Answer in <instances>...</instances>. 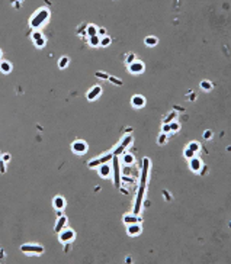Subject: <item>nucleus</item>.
Masks as SVG:
<instances>
[{"instance_id": "1", "label": "nucleus", "mask_w": 231, "mask_h": 264, "mask_svg": "<svg viewBox=\"0 0 231 264\" xmlns=\"http://www.w3.org/2000/svg\"><path fill=\"white\" fill-rule=\"evenodd\" d=\"M48 17H50V10L45 9V7H41V9H38V10L32 15L31 21H29V25H31V28H33V29H35V28H39L48 21Z\"/></svg>"}, {"instance_id": "2", "label": "nucleus", "mask_w": 231, "mask_h": 264, "mask_svg": "<svg viewBox=\"0 0 231 264\" xmlns=\"http://www.w3.org/2000/svg\"><path fill=\"white\" fill-rule=\"evenodd\" d=\"M21 250H22V253L28 254V255H41L44 253V247L37 245V244H23Z\"/></svg>"}, {"instance_id": "3", "label": "nucleus", "mask_w": 231, "mask_h": 264, "mask_svg": "<svg viewBox=\"0 0 231 264\" xmlns=\"http://www.w3.org/2000/svg\"><path fill=\"white\" fill-rule=\"evenodd\" d=\"M144 62L140 60H135L132 64H129L128 66V71L131 73V74H134V76H137V74H141V73L144 71Z\"/></svg>"}, {"instance_id": "4", "label": "nucleus", "mask_w": 231, "mask_h": 264, "mask_svg": "<svg viewBox=\"0 0 231 264\" xmlns=\"http://www.w3.org/2000/svg\"><path fill=\"white\" fill-rule=\"evenodd\" d=\"M71 151L77 155L84 154V153L87 151V144L84 142V141H74V142L71 144Z\"/></svg>"}, {"instance_id": "5", "label": "nucleus", "mask_w": 231, "mask_h": 264, "mask_svg": "<svg viewBox=\"0 0 231 264\" xmlns=\"http://www.w3.org/2000/svg\"><path fill=\"white\" fill-rule=\"evenodd\" d=\"M74 235H76V234H74V231H73V229H70V228H64V229H63V231L60 232V241L63 242V244H66V242H71L73 239H74Z\"/></svg>"}, {"instance_id": "6", "label": "nucleus", "mask_w": 231, "mask_h": 264, "mask_svg": "<svg viewBox=\"0 0 231 264\" xmlns=\"http://www.w3.org/2000/svg\"><path fill=\"white\" fill-rule=\"evenodd\" d=\"M144 105H145V99H144V96H141V94H135V96H132V99H131V106L132 107H135V109H141V107H144Z\"/></svg>"}, {"instance_id": "7", "label": "nucleus", "mask_w": 231, "mask_h": 264, "mask_svg": "<svg viewBox=\"0 0 231 264\" xmlns=\"http://www.w3.org/2000/svg\"><path fill=\"white\" fill-rule=\"evenodd\" d=\"M189 167H191V170L193 171V173H201V170H202V161L198 158V157H193V158H191V161H189Z\"/></svg>"}, {"instance_id": "8", "label": "nucleus", "mask_w": 231, "mask_h": 264, "mask_svg": "<svg viewBox=\"0 0 231 264\" xmlns=\"http://www.w3.org/2000/svg\"><path fill=\"white\" fill-rule=\"evenodd\" d=\"M102 94V87L100 86H93V89H90L87 93V100L92 102V100H96Z\"/></svg>"}, {"instance_id": "9", "label": "nucleus", "mask_w": 231, "mask_h": 264, "mask_svg": "<svg viewBox=\"0 0 231 264\" xmlns=\"http://www.w3.org/2000/svg\"><path fill=\"white\" fill-rule=\"evenodd\" d=\"M131 142H132V137H131V135H125V137H124V139L121 141V145H119V147H118V149L115 151V155L121 154L122 151L127 148V147H128V145H129Z\"/></svg>"}, {"instance_id": "10", "label": "nucleus", "mask_w": 231, "mask_h": 264, "mask_svg": "<svg viewBox=\"0 0 231 264\" xmlns=\"http://www.w3.org/2000/svg\"><path fill=\"white\" fill-rule=\"evenodd\" d=\"M127 234L129 237H137V235H140V234H141V225H138V224H131V225H128Z\"/></svg>"}, {"instance_id": "11", "label": "nucleus", "mask_w": 231, "mask_h": 264, "mask_svg": "<svg viewBox=\"0 0 231 264\" xmlns=\"http://www.w3.org/2000/svg\"><path fill=\"white\" fill-rule=\"evenodd\" d=\"M110 174H112V167H110V165H108L106 163L99 165V176L100 177L108 179V177H110Z\"/></svg>"}, {"instance_id": "12", "label": "nucleus", "mask_w": 231, "mask_h": 264, "mask_svg": "<svg viewBox=\"0 0 231 264\" xmlns=\"http://www.w3.org/2000/svg\"><path fill=\"white\" fill-rule=\"evenodd\" d=\"M58 219H57V224H55V228H54V231L58 234V232H61L64 228H66L67 225V218L64 216V215H61V216H57Z\"/></svg>"}, {"instance_id": "13", "label": "nucleus", "mask_w": 231, "mask_h": 264, "mask_svg": "<svg viewBox=\"0 0 231 264\" xmlns=\"http://www.w3.org/2000/svg\"><path fill=\"white\" fill-rule=\"evenodd\" d=\"M122 221H124V224L131 225V224H141V221L143 219H141L140 216H137V215H124Z\"/></svg>"}, {"instance_id": "14", "label": "nucleus", "mask_w": 231, "mask_h": 264, "mask_svg": "<svg viewBox=\"0 0 231 264\" xmlns=\"http://www.w3.org/2000/svg\"><path fill=\"white\" fill-rule=\"evenodd\" d=\"M52 205H54L55 210H63L66 208V200H64V198H61V196H55L54 200H52Z\"/></svg>"}, {"instance_id": "15", "label": "nucleus", "mask_w": 231, "mask_h": 264, "mask_svg": "<svg viewBox=\"0 0 231 264\" xmlns=\"http://www.w3.org/2000/svg\"><path fill=\"white\" fill-rule=\"evenodd\" d=\"M112 160H114V167H115V186L119 187L121 177H119V168H118V158H116V155H112Z\"/></svg>"}, {"instance_id": "16", "label": "nucleus", "mask_w": 231, "mask_h": 264, "mask_svg": "<svg viewBox=\"0 0 231 264\" xmlns=\"http://www.w3.org/2000/svg\"><path fill=\"white\" fill-rule=\"evenodd\" d=\"M0 71L3 73V74H9V73L12 71V64L9 62V61H3V62H0Z\"/></svg>"}, {"instance_id": "17", "label": "nucleus", "mask_w": 231, "mask_h": 264, "mask_svg": "<svg viewBox=\"0 0 231 264\" xmlns=\"http://www.w3.org/2000/svg\"><path fill=\"white\" fill-rule=\"evenodd\" d=\"M86 35H87L89 38L96 36V35H98V26H94V25H87V28H86Z\"/></svg>"}, {"instance_id": "18", "label": "nucleus", "mask_w": 231, "mask_h": 264, "mask_svg": "<svg viewBox=\"0 0 231 264\" xmlns=\"http://www.w3.org/2000/svg\"><path fill=\"white\" fill-rule=\"evenodd\" d=\"M176 118H177V112L176 110H171L170 113H169V115L166 116L164 118V123H170V122H173V121H176Z\"/></svg>"}, {"instance_id": "19", "label": "nucleus", "mask_w": 231, "mask_h": 264, "mask_svg": "<svg viewBox=\"0 0 231 264\" xmlns=\"http://www.w3.org/2000/svg\"><path fill=\"white\" fill-rule=\"evenodd\" d=\"M144 42H145L147 47H156L157 42H159V39L156 38V36H147V38L144 39Z\"/></svg>"}, {"instance_id": "20", "label": "nucleus", "mask_w": 231, "mask_h": 264, "mask_svg": "<svg viewBox=\"0 0 231 264\" xmlns=\"http://www.w3.org/2000/svg\"><path fill=\"white\" fill-rule=\"evenodd\" d=\"M122 160H124V163L127 165H131V164H134V161H135V158H134V155L132 154H124L122 155Z\"/></svg>"}, {"instance_id": "21", "label": "nucleus", "mask_w": 231, "mask_h": 264, "mask_svg": "<svg viewBox=\"0 0 231 264\" xmlns=\"http://www.w3.org/2000/svg\"><path fill=\"white\" fill-rule=\"evenodd\" d=\"M89 45L93 47V48L100 47V38L99 36H92V38H89Z\"/></svg>"}, {"instance_id": "22", "label": "nucleus", "mask_w": 231, "mask_h": 264, "mask_svg": "<svg viewBox=\"0 0 231 264\" xmlns=\"http://www.w3.org/2000/svg\"><path fill=\"white\" fill-rule=\"evenodd\" d=\"M201 89L205 90V92H211L212 90V83L208 81V80H204V81H201Z\"/></svg>"}, {"instance_id": "23", "label": "nucleus", "mask_w": 231, "mask_h": 264, "mask_svg": "<svg viewBox=\"0 0 231 264\" xmlns=\"http://www.w3.org/2000/svg\"><path fill=\"white\" fill-rule=\"evenodd\" d=\"M68 62H70L68 57H61L60 60H58V67H60V68H66V67L68 66Z\"/></svg>"}, {"instance_id": "24", "label": "nucleus", "mask_w": 231, "mask_h": 264, "mask_svg": "<svg viewBox=\"0 0 231 264\" xmlns=\"http://www.w3.org/2000/svg\"><path fill=\"white\" fill-rule=\"evenodd\" d=\"M187 148L191 149V151H193V153L196 154V153H198L199 149H201V145H199L198 142H195V141H192V142H189V147H187Z\"/></svg>"}, {"instance_id": "25", "label": "nucleus", "mask_w": 231, "mask_h": 264, "mask_svg": "<svg viewBox=\"0 0 231 264\" xmlns=\"http://www.w3.org/2000/svg\"><path fill=\"white\" fill-rule=\"evenodd\" d=\"M110 42H112V38L110 36H103V38H100V47H109Z\"/></svg>"}, {"instance_id": "26", "label": "nucleus", "mask_w": 231, "mask_h": 264, "mask_svg": "<svg viewBox=\"0 0 231 264\" xmlns=\"http://www.w3.org/2000/svg\"><path fill=\"white\" fill-rule=\"evenodd\" d=\"M167 142V134H160L159 138H157V144L159 145H164Z\"/></svg>"}, {"instance_id": "27", "label": "nucleus", "mask_w": 231, "mask_h": 264, "mask_svg": "<svg viewBox=\"0 0 231 264\" xmlns=\"http://www.w3.org/2000/svg\"><path fill=\"white\" fill-rule=\"evenodd\" d=\"M169 126H170V131L171 132H177L179 129H180V123H179V122H176V121H173V122H170V123H169Z\"/></svg>"}, {"instance_id": "28", "label": "nucleus", "mask_w": 231, "mask_h": 264, "mask_svg": "<svg viewBox=\"0 0 231 264\" xmlns=\"http://www.w3.org/2000/svg\"><path fill=\"white\" fill-rule=\"evenodd\" d=\"M33 44H35V47H37V48H44L45 44H47V39L41 38V39H38V41H35Z\"/></svg>"}, {"instance_id": "29", "label": "nucleus", "mask_w": 231, "mask_h": 264, "mask_svg": "<svg viewBox=\"0 0 231 264\" xmlns=\"http://www.w3.org/2000/svg\"><path fill=\"white\" fill-rule=\"evenodd\" d=\"M108 80H109V81L112 83V84H116V86H122V84H124V81H122L121 78H116V77H110V76H109V78H108Z\"/></svg>"}, {"instance_id": "30", "label": "nucleus", "mask_w": 231, "mask_h": 264, "mask_svg": "<svg viewBox=\"0 0 231 264\" xmlns=\"http://www.w3.org/2000/svg\"><path fill=\"white\" fill-rule=\"evenodd\" d=\"M183 154H185V157H186L187 160H191V158H193V157H195V153H193V151H191L189 148L185 149V153H183Z\"/></svg>"}, {"instance_id": "31", "label": "nucleus", "mask_w": 231, "mask_h": 264, "mask_svg": "<svg viewBox=\"0 0 231 264\" xmlns=\"http://www.w3.org/2000/svg\"><path fill=\"white\" fill-rule=\"evenodd\" d=\"M96 77L102 78V80H108V78H109V76H108L106 73H103V71H98V73H96Z\"/></svg>"}, {"instance_id": "32", "label": "nucleus", "mask_w": 231, "mask_h": 264, "mask_svg": "<svg viewBox=\"0 0 231 264\" xmlns=\"http://www.w3.org/2000/svg\"><path fill=\"white\" fill-rule=\"evenodd\" d=\"M96 36H99V38L106 36V29H105V28H98V35H96Z\"/></svg>"}, {"instance_id": "33", "label": "nucleus", "mask_w": 231, "mask_h": 264, "mask_svg": "<svg viewBox=\"0 0 231 264\" xmlns=\"http://www.w3.org/2000/svg\"><path fill=\"white\" fill-rule=\"evenodd\" d=\"M41 38H44V35H42L41 32H38V31L32 33V39H33V42H35V41H38V39H41Z\"/></svg>"}, {"instance_id": "34", "label": "nucleus", "mask_w": 231, "mask_h": 264, "mask_svg": "<svg viewBox=\"0 0 231 264\" xmlns=\"http://www.w3.org/2000/svg\"><path fill=\"white\" fill-rule=\"evenodd\" d=\"M170 126H169V123H163V126H161V134H170Z\"/></svg>"}, {"instance_id": "35", "label": "nucleus", "mask_w": 231, "mask_h": 264, "mask_svg": "<svg viewBox=\"0 0 231 264\" xmlns=\"http://www.w3.org/2000/svg\"><path fill=\"white\" fill-rule=\"evenodd\" d=\"M137 60V57H135V55L134 54H129L127 57V66H129V64H132V62H134V61Z\"/></svg>"}, {"instance_id": "36", "label": "nucleus", "mask_w": 231, "mask_h": 264, "mask_svg": "<svg viewBox=\"0 0 231 264\" xmlns=\"http://www.w3.org/2000/svg\"><path fill=\"white\" fill-rule=\"evenodd\" d=\"M204 138L205 139H211V138H212V131H209V129L208 131H205L204 132Z\"/></svg>"}, {"instance_id": "37", "label": "nucleus", "mask_w": 231, "mask_h": 264, "mask_svg": "<svg viewBox=\"0 0 231 264\" xmlns=\"http://www.w3.org/2000/svg\"><path fill=\"white\" fill-rule=\"evenodd\" d=\"M2 160H3L5 163H7V161L10 160V155H9V154H3V157H2Z\"/></svg>"}, {"instance_id": "38", "label": "nucleus", "mask_w": 231, "mask_h": 264, "mask_svg": "<svg viewBox=\"0 0 231 264\" xmlns=\"http://www.w3.org/2000/svg\"><path fill=\"white\" fill-rule=\"evenodd\" d=\"M163 194H164V198H166V199H170V194H169L167 192H163Z\"/></svg>"}, {"instance_id": "39", "label": "nucleus", "mask_w": 231, "mask_h": 264, "mask_svg": "<svg viewBox=\"0 0 231 264\" xmlns=\"http://www.w3.org/2000/svg\"><path fill=\"white\" fill-rule=\"evenodd\" d=\"M122 173H124V174H125V176H127L128 173H129V170H128V168H124V171H122Z\"/></svg>"}, {"instance_id": "40", "label": "nucleus", "mask_w": 231, "mask_h": 264, "mask_svg": "<svg viewBox=\"0 0 231 264\" xmlns=\"http://www.w3.org/2000/svg\"><path fill=\"white\" fill-rule=\"evenodd\" d=\"M125 261H127V263H131V261H132L131 257H127V258H125Z\"/></svg>"}, {"instance_id": "41", "label": "nucleus", "mask_w": 231, "mask_h": 264, "mask_svg": "<svg viewBox=\"0 0 231 264\" xmlns=\"http://www.w3.org/2000/svg\"><path fill=\"white\" fill-rule=\"evenodd\" d=\"M0 57H2V51H0Z\"/></svg>"}]
</instances>
